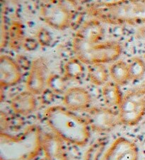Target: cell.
Masks as SVG:
<instances>
[{
	"label": "cell",
	"mask_w": 145,
	"mask_h": 160,
	"mask_svg": "<svg viewBox=\"0 0 145 160\" xmlns=\"http://www.w3.org/2000/svg\"><path fill=\"white\" fill-rule=\"evenodd\" d=\"M104 35V28L96 19L83 23L72 41V49L76 57L87 65L118 59L122 52L121 45L113 41H102Z\"/></svg>",
	"instance_id": "cell-1"
},
{
	"label": "cell",
	"mask_w": 145,
	"mask_h": 160,
	"mask_svg": "<svg viewBox=\"0 0 145 160\" xmlns=\"http://www.w3.org/2000/svg\"><path fill=\"white\" fill-rule=\"evenodd\" d=\"M46 123L60 138L72 145L83 146L90 137L89 124L71 110L61 106H52L44 114Z\"/></svg>",
	"instance_id": "cell-2"
},
{
	"label": "cell",
	"mask_w": 145,
	"mask_h": 160,
	"mask_svg": "<svg viewBox=\"0 0 145 160\" xmlns=\"http://www.w3.org/2000/svg\"><path fill=\"white\" fill-rule=\"evenodd\" d=\"M87 13L100 22L112 25L145 23V0H118L89 5Z\"/></svg>",
	"instance_id": "cell-3"
},
{
	"label": "cell",
	"mask_w": 145,
	"mask_h": 160,
	"mask_svg": "<svg viewBox=\"0 0 145 160\" xmlns=\"http://www.w3.org/2000/svg\"><path fill=\"white\" fill-rule=\"evenodd\" d=\"M40 130L30 126L19 136L0 133V160H33L43 148Z\"/></svg>",
	"instance_id": "cell-4"
},
{
	"label": "cell",
	"mask_w": 145,
	"mask_h": 160,
	"mask_svg": "<svg viewBox=\"0 0 145 160\" xmlns=\"http://www.w3.org/2000/svg\"><path fill=\"white\" fill-rule=\"evenodd\" d=\"M120 121L126 126H135L145 115V95L139 88L123 96L118 107Z\"/></svg>",
	"instance_id": "cell-5"
},
{
	"label": "cell",
	"mask_w": 145,
	"mask_h": 160,
	"mask_svg": "<svg viewBox=\"0 0 145 160\" xmlns=\"http://www.w3.org/2000/svg\"><path fill=\"white\" fill-rule=\"evenodd\" d=\"M40 15L43 21L52 28L63 30L71 26L73 15L60 0H48L42 5Z\"/></svg>",
	"instance_id": "cell-6"
},
{
	"label": "cell",
	"mask_w": 145,
	"mask_h": 160,
	"mask_svg": "<svg viewBox=\"0 0 145 160\" xmlns=\"http://www.w3.org/2000/svg\"><path fill=\"white\" fill-rule=\"evenodd\" d=\"M86 121L89 127L99 133L109 132L121 123L118 113L108 108H94L89 110Z\"/></svg>",
	"instance_id": "cell-7"
},
{
	"label": "cell",
	"mask_w": 145,
	"mask_h": 160,
	"mask_svg": "<svg viewBox=\"0 0 145 160\" xmlns=\"http://www.w3.org/2000/svg\"><path fill=\"white\" fill-rule=\"evenodd\" d=\"M138 158L137 145L127 138L121 137L110 145L101 160H138Z\"/></svg>",
	"instance_id": "cell-8"
},
{
	"label": "cell",
	"mask_w": 145,
	"mask_h": 160,
	"mask_svg": "<svg viewBox=\"0 0 145 160\" xmlns=\"http://www.w3.org/2000/svg\"><path fill=\"white\" fill-rule=\"evenodd\" d=\"M47 63L43 58L33 61L26 79L27 90L35 95H40L43 92L47 83Z\"/></svg>",
	"instance_id": "cell-9"
},
{
	"label": "cell",
	"mask_w": 145,
	"mask_h": 160,
	"mask_svg": "<svg viewBox=\"0 0 145 160\" xmlns=\"http://www.w3.org/2000/svg\"><path fill=\"white\" fill-rule=\"evenodd\" d=\"M21 68L16 61L7 55L0 57V85L2 89L14 86L21 81Z\"/></svg>",
	"instance_id": "cell-10"
},
{
	"label": "cell",
	"mask_w": 145,
	"mask_h": 160,
	"mask_svg": "<svg viewBox=\"0 0 145 160\" xmlns=\"http://www.w3.org/2000/svg\"><path fill=\"white\" fill-rule=\"evenodd\" d=\"M63 104L71 111H82L91 103V95L85 88L72 87L67 90L63 95Z\"/></svg>",
	"instance_id": "cell-11"
},
{
	"label": "cell",
	"mask_w": 145,
	"mask_h": 160,
	"mask_svg": "<svg viewBox=\"0 0 145 160\" xmlns=\"http://www.w3.org/2000/svg\"><path fill=\"white\" fill-rule=\"evenodd\" d=\"M37 102L35 95L29 90L21 92L13 97L10 102L11 108L16 114L27 116L34 111Z\"/></svg>",
	"instance_id": "cell-12"
},
{
	"label": "cell",
	"mask_w": 145,
	"mask_h": 160,
	"mask_svg": "<svg viewBox=\"0 0 145 160\" xmlns=\"http://www.w3.org/2000/svg\"><path fill=\"white\" fill-rule=\"evenodd\" d=\"M44 160H67L62 140L55 134H47L43 140Z\"/></svg>",
	"instance_id": "cell-13"
},
{
	"label": "cell",
	"mask_w": 145,
	"mask_h": 160,
	"mask_svg": "<svg viewBox=\"0 0 145 160\" xmlns=\"http://www.w3.org/2000/svg\"><path fill=\"white\" fill-rule=\"evenodd\" d=\"M120 85L113 81L107 82L103 85L102 96L106 105L109 107H118L122 98Z\"/></svg>",
	"instance_id": "cell-14"
},
{
	"label": "cell",
	"mask_w": 145,
	"mask_h": 160,
	"mask_svg": "<svg viewBox=\"0 0 145 160\" xmlns=\"http://www.w3.org/2000/svg\"><path fill=\"white\" fill-rule=\"evenodd\" d=\"M108 71L113 81L119 85H123L130 81L127 63L123 61H115L110 66Z\"/></svg>",
	"instance_id": "cell-15"
},
{
	"label": "cell",
	"mask_w": 145,
	"mask_h": 160,
	"mask_svg": "<svg viewBox=\"0 0 145 160\" xmlns=\"http://www.w3.org/2000/svg\"><path fill=\"white\" fill-rule=\"evenodd\" d=\"M87 76L91 83L101 86L108 82L109 71L104 63H93L88 65Z\"/></svg>",
	"instance_id": "cell-16"
},
{
	"label": "cell",
	"mask_w": 145,
	"mask_h": 160,
	"mask_svg": "<svg viewBox=\"0 0 145 160\" xmlns=\"http://www.w3.org/2000/svg\"><path fill=\"white\" fill-rule=\"evenodd\" d=\"M83 63L77 57L71 58L64 66V77L67 80H79L84 73Z\"/></svg>",
	"instance_id": "cell-17"
},
{
	"label": "cell",
	"mask_w": 145,
	"mask_h": 160,
	"mask_svg": "<svg viewBox=\"0 0 145 160\" xmlns=\"http://www.w3.org/2000/svg\"><path fill=\"white\" fill-rule=\"evenodd\" d=\"M130 81H139L145 74V62L139 57H133L127 63Z\"/></svg>",
	"instance_id": "cell-18"
},
{
	"label": "cell",
	"mask_w": 145,
	"mask_h": 160,
	"mask_svg": "<svg viewBox=\"0 0 145 160\" xmlns=\"http://www.w3.org/2000/svg\"><path fill=\"white\" fill-rule=\"evenodd\" d=\"M9 38L11 48L13 49H18L22 47L24 40V30L22 25L19 22H13L11 25L9 30Z\"/></svg>",
	"instance_id": "cell-19"
},
{
	"label": "cell",
	"mask_w": 145,
	"mask_h": 160,
	"mask_svg": "<svg viewBox=\"0 0 145 160\" xmlns=\"http://www.w3.org/2000/svg\"><path fill=\"white\" fill-rule=\"evenodd\" d=\"M66 81L65 77L57 74H52L47 79V86L55 94L65 93L66 90Z\"/></svg>",
	"instance_id": "cell-20"
},
{
	"label": "cell",
	"mask_w": 145,
	"mask_h": 160,
	"mask_svg": "<svg viewBox=\"0 0 145 160\" xmlns=\"http://www.w3.org/2000/svg\"><path fill=\"white\" fill-rule=\"evenodd\" d=\"M105 145L106 141L105 140L101 139L94 142L86 152L85 160H101Z\"/></svg>",
	"instance_id": "cell-21"
},
{
	"label": "cell",
	"mask_w": 145,
	"mask_h": 160,
	"mask_svg": "<svg viewBox=\"0 0 145 160\" xmlns=\"http://www.w3.org/2000/svg\"><path fill=\"white\" fill-rule=\"evenodd\" d=\"M36 40L38 44L41 46H48L51 42L52 37L50 32L46 29L42 28L39 29L36 34Z\"/></svg>",
	"instance_id": "cell-22"
},
{
	"label": "cell",
	"mask_w": 145,
	"mask_h": 160,
	"mask_svg": "<svg viewBox=\"0 0 145 160\" xmlns=\"http://www.w3.org/2000/svg\"><path fill=\"white\" fill-rule=\"evenodd\" d=\"M39 45L38 41L33 38H25L22 43V48L27 51H33L37 48Z\"/></svg>",
	"instance_id": "cell-23"
},
{
	"label": "cell",
	"mask_w": 145,
	"mask_h": 160,
	"mask_svg": "<svg viewBox=\"0 0 145 160\" xmlns=\"http://www.w3.org/2000/svg\"><path fill=\"white\" fill-rule=\"evenodd\" d=\"M54 94L55 93L52 92L48 88L47 89H45L43 92L40 94L42 96V101L44 103H50L51 102H52V99H53Z\"/></svg>",
	"instance_id": "cell-24"
},
{
	"label": "cell",
	"mask_w": 145,
	"mask_h": 160,
	"mask_svg": "<svg viewBox=\"0 0 145 160\" xmlns=\"http://www.w3.org/2000/svg\"><path fill=\"white\" fill-rule=\"evenodd\" d=\"M139 90H140L142 92H143L145 95V82L142 85V86L139 88Z\"/></svg>",
	"instance_id": "cell-25"
},
{
	"label": "cell",
	"mask_w": 145,
	"mask_h": 160,
	"mask_svg": "<svg viewBox=\"0 0 145 160\" xmlns=\"http://www.w3.org/2000/svg\"><path fill=\"white\" fill-rule=\"evenodd\" d=\"M67 1H69L72 4H73V5L77 4V0H67Z\"/></svg>",
	"instance_id": "cell-26"
},
{
	"label": "cell",
	"mask_w": 145,
	"mask_h": 160,
	"mask_svg": "<svg viewBox=\"0 0 145 160\" xmlns=\"http://www.w3.org/2000/svg\"><path fill=\"white\" fill-rule=\"evenodd\" d=\"M144 58H145V55H144Z\"/></svg>",
	"instance_id": "cell-27"
}]
</instances>
